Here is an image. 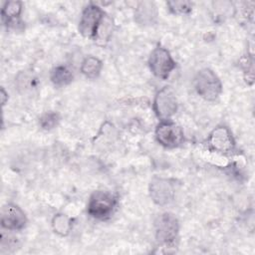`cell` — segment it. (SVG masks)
I'll list each match as a JSON object with an SVG mask.
<instances>
[{
    "mask_svg": "<svg viewBox=\"0 0 255 255\" xmlns=\"http://www.w3.org/2000/svg\"><path fill=\"white\" fill-rule=\"evenodd\" d=\"M17 87L23 92H27L36 87V78L33 73L23 71L17 77Z\"/></svg>",
    "mask_w": 255,
    "mask_h": 255,
    "instance_id": "obj_16",
    "label": "cell"
},
{
    "mask_svg": "<svg viewBox=\"0 0 255 255\" xmlns=\"http://www.w3.org/2000/svg\"><path fill=\"white\" fill-rule=\"evenodd\" d=\"M52 226L57 234L61 236H66L71 231L72 220L65 214H57L53 218Z\"/></svg>",
    "mask_w": 255,
    "mask_h": 255,
    "instance_id": "obj_14",
    "label": "cell"
},
{
    "mask_svg": "<svg viewBox=\"0 0 255 255\" xmlns=\"http://www.w3.org/2000/svg\"><path fill=\"white\" fill-rule=\"evenodd\" d=\"M167 6L174 14H187L191 11L192 5L189 1H169Z\"/></svg>",
    "mask_w": 255,
    "mask_h": 255,
    "instance_id": "obj_18",
    "label": "cell"
},
{
    "mask_svg": "<svg viewBox=\"0 0 255 255\" xmlns=\"http://www.w3.org/2000/svg\"><path fill=\"white\" fill-rule=\"evenodd\" d=\"M117 205V198L104 190L95 191L88 203V213L96 219H106L113 213Z\"/></svg>",
    "mask_w": 255,
    "mask_h": 255,
    "instance_id": "obj_2",
    "label": "cell"
},
{
    "mask_svg": "<svg viewBox=\"0 0 255 255\" xmlns=\"http://www.w3.org/2000/svg\"><path fill=\"white\" fill-rule=\"evenodd\" d=\"M27 224V217L24 211L16 204L8 203L1 210V225L3 228L16 231L23 229Z\"/></svg>",
    "mask_w": 255,
    "mask_h": 255,
    "instance_id": "obj_9",
    "label": "cell"
},
{
    "mask_svg": "<svg viewBox=\"0 0 255 255\" xmlns=\"http://www.w3.org/2000/svg\"><path fill=\"white\" fill-rule=\"evenodd\" d=\"M104 19V11L96 4H89L83 11L79 24L80 33L88 38H95Z\"/></svg>",
    "mask_w": 255,
    "mask_h": 255,
    "instance_id": "obj_6",
    "label": "cell"
},
{
    "mask_svg": "<svg viewBox=\"0 0 255 255\" xmlns=\"http://www.w3.org/2000/svg\"><path fill=\"white\" fill-rule=\"evenodd\" d=\"M153 110L158 119L168 121L177 111V100L171 87L166 86L159 90L154 98Z\"/></svg>",
    "mask_w": 255,
    "mask_h": 255,
    "instance_id": "obj_5",
    "label": "cell"
},
{
    "mask_svg": "<svg viewBox=\"0 0 255 255\" xmlns=\"http://www.w3.org/2000/svg\"><path fill=\"white\" fill-rule=\"evenodd\" d=\"M148 66L155 77L165 80L174 70L176 64L170 53L165 48L158 46L151 52L148 59Z\"/></svg>",
    "mask_w": 255,
    "mask_h": 255,
    "instance_id": "obj_4",
    "label": "cell"
},
{
    "mask_svg": "<svg viewBox=\"0 0 255 255\" xmlns=\"http://www.w3.org/2000/svg\"><path fill=\"white\" fill-rule=\"evenodd\" d=\"M22 11V3L19 1L6 2L2 8V18L6 23H10L18 18Z\"/></svg>",
    "mask_w": 255,
    "mask_h": 255,
    "instance_id": "obj_15",
    "label": "cell"
},
{
    "mask_svg": "<svg viewBox=\"0 0 255 255\" xmlns=\"http://www.w3.org/2000/svg\"><path fill=\"white\" fill-rule=\"evenodd\" d=\"M207 143L211 149L222 153L230 152L235 146L234 138L226 127H217L214 128L209 134Z\"/></svg>",
    "mask_w": 255,
    "mask_h": 255,
    "instance_id": "obj_10",
    "label": "cell"
},
{
    "mask_svg": "<svg viewBox=\"0 0 255 255\" xmlns=\"http://www.w3.org/2000/svg\"><path fill=\"white\" fill-rule=\"evenodd\" d=\"M156 8L151 2H141L136 10V21L143 24H150L156 18Z\"/></svg>",
    "mask_w": 255,
    "mask_h": 255,
    "instance_id": "obj_11",
    "label": "cell"
},
{
    "mask_svg": "<svg viewBox=\"0 0 255 255\" xmlns=\"http://www.w3.org/2000/svg\"><path fill=\"white\" fill-rule=\"evenodd\" d=\"M149 194L157 205H166L174 198L175 181L170 178L153 177L149 183Z\"/></svg>",
    "mask_w": 255,
    "mask_h": 255,
    "instance_id": "obj_7",
    "label": "cell"
},
{
    "mask_svg": "<svg viewBox=\"0 0 255 255\" xmlns=\"http://www.w3.org/2000/svg\"><path fill=\"white\" fill-rule=\"evenodd\" d=\"M155 137L165 147H176L183 141V131L174 123L161 121L155 129Z\"/></svg>",
    "mask_w": 255,
    "mask_h": 255,
    "instance_id": "obj_8",
    "label": "cell"
},
{
    "mask_svg": "<svg viewBox=\"0 0 255 255\" xmlns=\"http://www.w3.org/2000/svg\"><path fill=\"white\" fill-rule=\"evenodd\" d=\"M102 67H103V64L101 60H99L96 57L90 56L83 61L81 66V71L87 78L95 79L100 75Z\"/></svg>",
    "mask_w": 255,
    "mask_h": 255,
    "instance_id": "obj_12",
    "label": "cell"
},
{
    "mask_svg": "<svg viewBox=\"0 0 255 255\" xmlns=\"http://www.w3.org/2000/svg\"><path fill=\"white\" fill-rule=\"evenodd\" d=\"M1 95H2V105H5V98H6V93L3 89H1Z\"/></svg>",
    "mask_w": 255,
    "mask_h": 255,
    "instance_id": "obj_20",
    "label": "cell"
},
{
    "mask_svg": "<svg viewBox=\"0 0 255 255\" xmlns=\"http://www.w3.org/2000/svg\"><path fill=\"white\" fill-rule=\"evenodd\" d=\"M73 80V73L66 66H57L51 72V81L54 85L62 87L70 84Z\"/></svg>",
    "mask_w": 255,
    "mask_h": 255,
    "instance_id": "obj_13",
    "label": "cell"
},
{
    "mask_svg": "<svg viewBox=\"0 0 255 255\" xmlns=\"http://www.w3.org/2000/svg\"><path fill=\"white\" fill-rule=\"evenodd\" d=\"M16 239L15 237H12V236H9V235H5L4 233L2 234L1 236V248L2 249H5V248H8V250H10L11 248L15 247L16 246Z\"/></svg>",
    "mask_w": 255,
    "mask_h": 255,
    "instance_id": "obj_19",
    "label": "cell"
},
{
    "mask_svg": "<svg viewBox=\"0 0 255 255\" xmlns=\"http://www.w3.org/2000/svg\"><path fill=\"white\" fill-rule=\"evenodd\" d=\"M60 122V117L57 113L55 112H48L45 113L41 118H40V126L44 128V129H52L55 127H57V125Z\"/></svg>",
    "mask_w": 255,
    "mask_h": 255,
    "instance_id": "obj_17",
    "label": "cell"
},
{
    "mask_svg": "<svg viewBox=\"0 0 255 255\" xmlns=\"http://www.w3.org/2000/svg\"><path fill=\"white\" fill-rule=\"evenodd\" d=\"M154 231L156 240L160 244L170 245L174 243L179 231L177 218L169 212L158 215L154 221Z\"/></svg>",
    "mask_w": 255,
    "mask_h": 255,
    "instance_id": "obj_3",
    "label": "cell"
},
{
    "mask_svg": "<svg viewBox=\"0 0 255 255\" xmlns=\"http://www.w3.org/2000/svg\"><path fill=\"white\" fill-rule=\"evenodd\" d=\"M195 90L206 101H215L222 92V85L216 74L208 69H201L194 79Z\"/></svg>",
    "mask_w": 255,
    "mask_h": 255,
    "instance_id": "obj_1",
    "label": "cell"
}]
</instances>
